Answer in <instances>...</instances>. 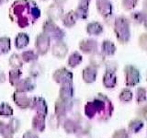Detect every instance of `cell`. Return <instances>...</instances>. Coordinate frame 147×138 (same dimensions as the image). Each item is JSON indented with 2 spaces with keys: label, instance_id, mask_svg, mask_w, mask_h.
I'll return each mask as SVG.
<instances>
[{
  "label": "cell",
  "instance_id": "cell-12",
  "mask_svg": "<svg viewBox=\"0 0 147 138\" xmlns=\"http://www.w3.org/2000/svg\"><path fill=\"white\" fill-rule=\"evenodd\" d=\"M30 43V37L27 33L20 32L18 33L15 39V45L18 49H23L29 44Z\"/></svg>",
  "mask_w": 147,
  "mask_h": 138
},
{
  "label": "cell",
  "instance_id": "cell-18",
  "mask_svg": "<svg viewBox=\"0 0 147 138\" xmlns=\"http://www.w3.org/2000/svg\"><path fill=\"white\" fill-rule=\"evenodd\" d=\"M82 62V56L79 54V53L75 52L70 55V57L68 59V66L71 67H75L78 66Z\"/></svg>",
  "mask_w": 147,
  "mask_h": 138
},
{
  "label": "cell",
  "instance_id": "cell-24",
  "mask_svg": "<svg viewBox=\"0 0 147 138\" xmlns=\"http://www.w3.org/2000/svg\"><path fill=\"white\" fill-rule=\"evenodd\" d=\"M79 2H86V3H89L90 0H79Z\"/></svg>",
  "mask_w": 147,
  "mask_h": 138
},
{
  "label": "cell",
  "instance_id": "cell-22",
  "mask_svg": "<svg viewBox=\"0 0 147 138\" xmlns=\"http://www.w3.org/2000/svg\"><path fill=\"white\" fill-rule=\"evenodd\" d=\"M9 64L10 66L15 67V68H18L22 66V60L20 58V56L18 54H12L10 59H9Z\"/></svg>",
  "mask_w": 147,
  "mask_h": 138
},
{
  "label": "cell",
  "instance_id": "cell-1",
  "mask_svg": "<svg viewBox=\"0 0 147 138\" xmlns=\"http://www.w3.org/2000/svg\"><path fill=\"white\" fill-rule=\"evenodd\" d=\"M8 17L20 28L25 29L40 18V9L34 0H16L9 7Z\"/></svg>",
  "mask_w": 147,
  "mask_h": 138
},
{
  "label": "cell",
  "instance_id": "cell-7",
  "mask_svg": "<svg viewBox=\"0 0 147 138\" xmlns=\"http://www.w3.org/2000/svg\"><path fill=\"white\" fill-rule=\"evenodd\" d=\"M79 48L84 53H94L98 49V41L93 39H85L79 43Z\"/></svg>",
  "mask_w": 147,
  "mask_h": 138
},
{
  "label": "cell",
  "instance_id": "cell-9",
  "mask_svg": "<svg viewBox=\"0 0 147 138\" xmlns=\"http://www.w3.org/2000/svg\"><path fill=\"white\" fill-rule=\"evenodd\" d=\"M67 45L65 43H63V41H57L53 46V53L54 56H56L58 58H63L65 56V54L67 53Z\"/></svg>",
  "mask_w": 147,
  "mask_h": 138
},
{
  "label": "cell",
  "instance_id": "cell-10",
  "mask_svg": "<svg viewBox=\"0 0 147 138\" xmlns=\"http://www.w3.org/2000/svg\"><path fill=\"white\" fill-rule=\"evenodd\" d=\"M63 25L65 28H72L76 24L77 18L76 17V14L74 12V10H70L67 12L66 14H63V16L62 18Z\"/></svg>",
  "mask_w": 147,
  "mask_h": 138
},
{
  "label": "cell",
  "instance_id": "cell-11",
  "mask_svg": "<svg viewBox=\"0 0 147 138\" xmlns=\"http://www.w3.org/2000/svg\"><path fill=\"white\" fill-rule=\"evenodd\" d=\"M86 32L89 35H93V36H98L103 32V26L100 24L98 21H94V22H90L86 25Z\"/></svg>",
  "mask_w": 147,
  "mask_h": 138
},
{
  "label": "cell",
  "instance_id": "cell-15",
  "mask_svg": "<svg viewBox=\"0 0 147 138\" xmlns=\"http://www.w3.org/2000/svg\"><path fill=\"white\" fill-rule=\"evenodd\" d=\"M103 55H113L116 52V47L114 43L110 41H104L101 45Z\"/></svg>",
  "mask_w": 147,
  "mask_h": 138
},
{
  "label": "cell",
  "instance_id": "cell-26",
  "mask_svg": "<svg viewBox=\"0 0 147 138\" xmlns=\"http://www.w3.org/2000/svg\"><path fill=\"white\" fill-rule=\"evenodd\" d=\"M7 1H8V0H3V2H4V3H6V2H7Z\"/></svg>",
  "mask_w": 147,
  "mask_h": 138
},
{
  "label": "cell",
  "instance_id": "cell-20",
  "mask_svg": "<svg viewBox=\"0 0 147 138\" xmlns=\"http://www.w3.org/2000/svg\"><path fill=\"white\" fill-rule=\"evenodd\" d=\"M90 62L93 66H99L104 62V55L99 53H94L90 58Z\"/></svg>",
  "mask_w": 147,
  "mask_h": 138
},
{
  "label": "cell",
  "instance_id": "cell-23",
  "mask_svg": "<svg viewBox=\"0 0 147 138\" xmlns=\"http://www.w3.org/2000/svg\"><path fill=\"white\" fill-rule=\"evenodd\" d=\"M53 1H54V3H55V4H57V5H61V6H62V5L65 3V2L67 1V0H53Z\"/></svg>",
  "mask_w": 147,
  "mask_h": 138
},
{
  "label": "cell",
  "instance_id": "cell-17",
  "mask_svg": "<svg viewBox=\"0 0 147 138\" xmlns=\"http://www.w3.org/2000/svg\"><path fill=\"white\" fill-rule=\"evenodd\" d=\"M10 50V39L8 37L0 38V54H5Z\"/></svg>",
  "mask_w": 147,
  "mask_h": 138
},
{
  "label": "cell",
  "instance_id": "cell-19",
  "mask_svg": "<svg viewBox=\"0 0 147 138\" xmlns=\"http://www.w3.org/2000/svg\"><path fill=\"white\" fill-rule=\"evenodd\" d=\"M21 60H23L24 62H33L36 61L38 59V55H37L33 51H26V52H23L21 54Z\"/></svg>",
  "mask_w": 147,
  "mask_h": 138
},
{
  "label": "cell",
  "instance_id": "cell-3",
  "mask_svg": "<svg viewBox=\"0 0 147 138\" xmlns=\"http://www.w3.org/2000/svg\"><path fill=\"white\" fill-rule=\"evenodd\" d=\"M42 33L45 34L50 40L60 41L65 36V32L62 30L54 21L47 20L42 24Z\"/></svg>",
  "mask_w": 147,
  "mask_h": 138
},
{
  "label": "cell",
  "instance_id": "cell-25",
  "mask_svg": "<svg viewBox=\"0 0 147 138\" xmlns=\"http://www.w3.org/2000/svg\"><path fill=\"white\" fill-rule=\"evenodd\" d=\"M2 4H4V2H3V0H0V6H1Z\"/></svg>",
  "mask_w": 147,
  "mask_h": 138
},
{
  "label": "cell",
  "instance_id": "cell-27",
  "mask_svg": "<svg viewBox=\"0 0 147 138\" xmlns=\"http://www.w3.org/2000/svg\"><path fill=\"white\" fill-rule=\"evenodd\" d=\"M40 1H48V0H40Z\"/></svg>",
  "mask_w": 147,
  "mask_h": 138
},
{
  "label": "cell",
  "instance_id": "cell-14",
  "mask_svg": "<svg viewBox=\"0 0 147 138\" xmlns=\"http://www.w3.org/2000/svg\"><path fill=\"white\" fill-rule=\"evenodd\" d=\"M135 24H142L146 21V14L144 11H135L131 13L130 20Z\"/></svg>",
  "mask_w": 147,
  "mask_h": 138
},
{
  "label": "cell",
  "instance_id": "cell-5",
  "mask_svg": "<svg viewBox=\"0 0 147 138\" xmlns=\"http://www.w3.org/2000/svg\"><path fill=\"white\" fill-rule=\"evenodd\" d=\"M96 10L99 13V15L104 18L112 15L113 6L109 0H96Z\"/></svg>",
  "mask_w": 147,
  "mask_h": 138
},
{
  "label": "cell",
  "instance_id": "cell-21",
  "mask_svg": "<svg viewBox=\"0 0 147 138\" xmlns=\"http://www.w3.org/2000/svg\"><path fill=\"white\" fill-rule=\"evenodd\" d=\"M138 4V0H121L122 8L126 11H131Z\"/></svg>",
  "mask_w": 147,
  "mask_h": 138
},
{
  "label": "cell",
  "instance_id": "cell-2",
  "mask_svg": "<svg viewBox=\"0 0 147 138\" xmlns=\"http://www.w3.org/2000/svg\"><path fill=\"white\" fill-rule=\"evenodd\" d=\"M114 32L116 38L121 43H126L130 40L131 30H130V20L126 17H118L115 18L114 23Z\"/></svg>",
  "mask_w": 147,
  "mask_h": 138
},
{
  "label": "cell",
  "instance_id": "cell-16",
  "mask_svg": "<svg viewBox=\"0 0 147 138\" xmlns=\"http://www.w3.org/2000/svg\"><path fill=\"white\" fill-rule=\"evenodd\" d=\"M83 76H84L86 81L91 82V81H93L94 78L96 76V70L92 66H87L84 69Z\"/></svg>",
  "mask_w": 147,
  "mask_h": 138
},
{
  "label": "cell",
  "instance_id": "cell-13",
  "mask_svg": "<svg viewBox=\"0 0 147 138\" xmlns=\"http://www.w3.org/2000/svg\"><path fill=\"white\" fill-rule=\"evenodd\" d=\"M124 70H125L128 82L131 80V81H132L133 84H135V83L138 81V78H139V71L132 66H127Z\"/></svg>",
  "mask_w": 147,
  "mask_h": 138
},
{
  "label": "cell",
  "instance_id": "cell-8",
  "mask_svg": "<svg viewBox=\"0 0 147 138\" xmlns=\"http://www.w3.org/2000/svg\"><path fill=\"white\" fill-rule=\"evenodd\" d=\"M88 10H89V3L86 2H79L76 9L74 12L76 14V17L78 20H86L88 18Z\"/></svg>",
  "mask_w": 147,
  "mask_h": 138
},
{
  "label": "cell",
  "instance_id": "cell-4",
  "mask_svg": "<svg viewBox=\"0 0 147 138\" xmlns=\"http://www.w3.org/2000/svg\"><path fill=\"white\" fill-rule=\"evenodd\" d=\"M51 40L43 33H40L35 39V47L39 54H45L49 51Z\"/></svg>",
  "mask_w": 147,
  "mask_h": 138
},
{
  "label": "cell",
  "instance_id": "cell-6",
  "mask_svg": "<svg viewBox=\"0 0 147 138\" xmlns=\"http://www.w3.org/2000/svg\"><path fill=\"white\" fill-rule=\"evenodd\" d=\"M47 16L49 18V20H53V21H56L61 20L63 16V7L61 6V5H57V4H52L50 5L47 8Z\"/></svg>",
  "mask_w": 147,
  "mask_h": 138
}]
</instances>
